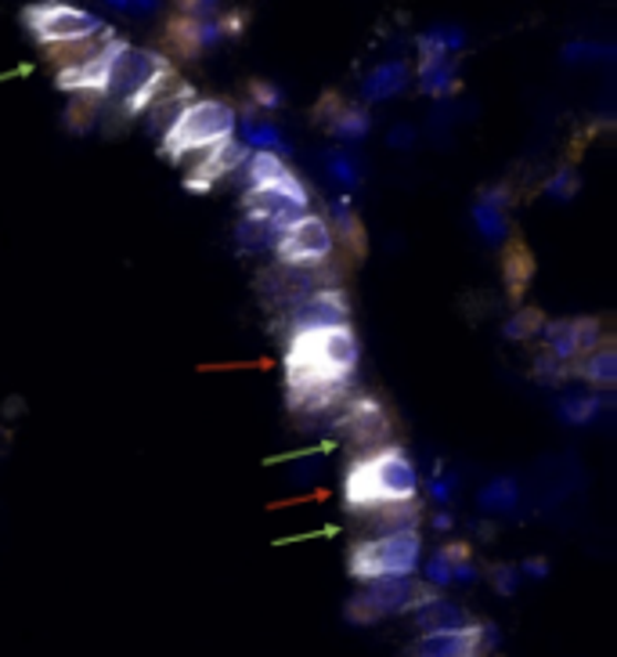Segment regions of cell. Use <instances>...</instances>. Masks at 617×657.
<instances>
[{
	"instance_id": "obj_38",
	"label": "cell",
	"mask_w": 617,
	"mask_h": 657,
	"mask_svg": "<svg viewBox=\"0 0 617 657\" xmlns=\"http://www.w3.org/2000/svg\"><path fill=\"white\" fill-rule=\"evenodd\" d=\"M245 11H221L217 15V22H213V36L217 40H231V36H239L242 30H245Z\"/></svg>"
},
{
	"instance_id": "obj_33",
	"label": "cell",
	"mask_w": 617,
	"mask_h": 657,
	"mask_svg": "<svg viewBox=\"0 0 617 657\" xmlns=\"http://www.w3.org/2000/svg\"><path fill=\"white\" fill-rule=\"evenodd\" d=\"M73 105H69V113H65V127H73V131H87L94 119H98V105L102 98H94V94H73Z\"/></svg>"
},
{
	"instance_id": "obj_4",
	"label": "cell",
	"mask_w": 617,
	"mask_h": 657,
	"mask_svg": "<svg viewBox=\"0 0 617 657\" xmlns=\"http://www.w3.org/2000/svg\"><path fill=\"white\" fill-rule=\"evenodd\" d=\"M422 564V531L419 528H397L383 531L358 542L347 556L351 578L376 582V578H416Z\"/></svg>"
},
{
	"instance_id": "obj_24",
	"label": "cell",
	"mask_w": 617,
	"mask_h": 657,
	"mask_svg": "<svg viewBox=\"0 0 617 657\" xmlns=\"http://www.w3.org/2000/svg\"><path fill=\"white\" fill-rule=\"evenodd\" d=\"M250 153H274V156H285V142H282V131L274 127L271 116H260L245 108L242 113V138H239Z\"/></svg>"
},
{
	"instance_id": "obj_18",
	"label": "cell",
	"mask_w": 617,
	"mask_h": 657,
	"mask_svg": "<svg viewBox=\"0 0 617 657\" xmlns=\"http://www.w3.org/2000/svg\"><path fill=\"white\" fill-rule=\"evenodd\" d=\"M411 618H416L419 636L422 633H451V628L473 625V614L466 611L462 604H456V599H448V596L433 599V604L419 607V611H411Z\"/></svg>"
},
{
	"instance_id": "obj_15",
	"label": "cell",
	"mask_w": 617,
	"mask_h": 657,
	"mask_svg": "<svg viewBox=\"0 0 617 657\" xmlns=\"http://www.w3.org/2000/svg\"><path fill=\"white\" fill-rule=\"evenodd\" d=\"M210 44H217L213 25H202L191 15H185V11H177L167 22V30H163V48L174 51L177 59H199Z\"/></svg>"
},
{
	"instance_id": "obj_13",
	"label": "cell",
	"mask_w": 617,
	"mask_h": 657,
	"mask_svg": "<svg viewBox=\"0 0 617 657\" xmlns=\"http://www.w3.org/2000/svg\"><path fill=\"white\" fill-rule=\"evenodd\" d=\"M123 48H127V44H123V40L116 36L113 44H108L102 54H94L91 62L76 65V70L54 73V84H59V91H69V94H94V98H105L108 76H113V65H116Z\"/></svg>"
},
{
	"instance_id": "obj_41",
	"label": "cell",
	"mask_w": 617,
	"mask_h": 657,
	"mask_svg": "<svg viewBox=\"0 0 617 657\" xmlns=\"http://www.w3.org/2000/svg\"><path fill=\"white\" fill-rule=\"evenodd\" d=\"M524 574H534V578H542V574H545V560H542V556H538V560H527Z\"/></svg>"
},
{
	"instance_id": "obj_35",
	"label": "cell",
	"mask_w": 617,
	"mask_h": 657,
	"mask_svg": "<svg viewBox=\"0 0 617 657\" xmlns=\"http://www.w3.org/2000/svg\"><path fill=\"white\" fill-rule=\"evenodd\" d=\"M328 174H333L336 185H343V188H354V185L362 181L358 159L347 156V153H333V156H328Z\"/></svg>"
},
{
	"instance_id": "obj_5",
	"label": "cell",
	"mask_w": 617,
	"mask_h": 657,
	"mask_svg": "<svg viewBox=\"0 0 617 657\" xmlns=\"http://www.w3.org/2000/svg\"><path fill=\"white\" fill-rule=\"evenodd\" d=\"M239 127V113L221 98H196L185 116L174 123V131L163 138V156L167 159H181L185 153H196V148H210L221 145L228 138H236Z\"/></svg>"
},
{
	"instance_id": "obj_34",
	"label": "cell",
	"mask_w": 617,
	"mask_h": 657,
	"mask_svg": "<svg viewBox=\"0 0 617 657\" xmlns=\"http://www.w3.org/2000/svg\"><path fill=\"white\" fill-rule=\"evenodd\" d=\"M236 239L245 253H253V250H271V242H274V231L264 228V225H257L250 221V217H242L239 228H236Z\"/></svg>"
},
{
	"instance_id": "obj_1",
	"label": "cell",
	"mask_w": 617,
	"mask_h": 657,
	"mask_svg": "<svg viewBox=\"0 0 617 657\" xmlns=\"http://www.w3.org/2000/svg\"><path fill=\"white\" fill-rule=\"evenodd\" d=\"M419 488H422V481H419L416 462H411L397 445H383L376 451H365V456L347 470L343 496H347L351 513H365V510H376V505L416 502Z\"/></svg>"
},
{
	"instance_id": "obj_21",
	"label": "cell",
	"mask_w": 617,
	"mask_h": 657,
	"mask_svg": "<svg viewBox=\"0 0 617 657\" xmlns=\"http://www.w3.org/2000/svg\"><path fill=\"white\" fill-rule=\"evenodd\" d=\"M473 221L477 231L484 236L488 242H499L505 239V231H510V210H505V191H484L477 202H473Z\"/></svg>"
},
{
	"instance_id": "obj_9",
	"label": "cell",
	"mask_w": 617,
	"mask_h": 657,
	"mask_svg": "<svg viewBox=\"0 0 617 657\" xmlns=\"http://www.w3.org/2000/svg\"><path fill=\"white\" fill-rule=\"evenodd\" d=\"M351 325V300L339 285H328L304 300H296L293 307L282 311V328L285 340L304 336V333H318V328H339Z\"/></svg>"
},
{
	"instance_id": "obj_3",
	"label": "cell",
	"mask_w": 617,
	"mask_h": 657,
	"mask_svg": "<svg viewBox=\"0 0 617 657\" xmlns=\"http://www.w3.org/2000/svg\"><path fill=\"white\" fill-rule=\"evenodd\" d=\"M358 333L351 325L293 336L290 351H285V379H290V387L347 383L354 368H358Z\"/></svg>"
},
{
	"instance_id": "obj_23",
	"label": "cell",
	"mask_w": 617,
	"mask_h": 657,
	"mask_svg": "<svg viewBox=\"0 0 617 657\" xmlns=\"http://www.w3.org/2000/svg\"><path fill=\"white\" fill-rule=\"evenodd\" d=\"M239 174L245 181V191L264 188V185H282V181H290V177H296L290 163H285V156H274V153H250V159H245V167Z\"/></svg>"
},
{
	"instance_id": "obj_26",
	"label": "cell",
	"mask_w": 617,
	"mask_h": 657,
	"mask_svg": "<svg viewBox=\"0 0 617 657\" xmlns=\"http://www.w3.org/2000/svg\"><path fill=\"white\" fill-rule=\"evenodd\" d=\"M328 228H333V242L347 246L351 257H365V250H368L365 228H362V217L354 213L351 207H336V213H333V221H328Z\"/></svg>"
},
{
	"instance_id": "obj_11",
	"label": "cell",
	"mask_w": 617,
	"mask_h": 657,
	"mask_svg": "<svg viewBox=\"0 0 617 657\" xmlns=\"http://www.w3.org/2000/svg\"><path fill=\"white\" fill-rule=\"evenodd\" d=\"M542 351L553 354V358L567 362L574 368V362L585 358L588 351H596L603 340V325L599 319H556L542 325Z\"/></svg>"
},
{
	"instance_id": "obj_32",
	"label": "cell",
	"mask_w": 617,
	"mask_h": 657,
	"mask_svg": "<svg viewBox=\"0 0 617 657\" xmlns=\"http://www.w3.org/2000/svg\"><path fill=\"white\" fill-rule=\"evenodd\" d=\"M531 376L538 379V383H545V387H560V383H567L574 376V368L567 362H560V358H553V354L542 351L538 358H534Z\"/></svg>"
},
{
	"instance_id": "obj_42",
	"label": "cell",
	"mask_w": 617,
	"mask_h": 657,
	"mask_svg": "<svg viewBox=\"0 0 617 657\" xmlns=\"http://www.w3.org/2000/svg\"><path fill=\"white\" fill-rule=\"evenodd\" d=\"M408 142H411V131H408V127H397V131H394V142H390V145L405 148Z\"/></svg>"
},
{
	"instance_id": "obj_12",
	"label": "cell",
	"mask_w": 617,
	"mask_h": 657,
	"mask_svg": "<svg viewBox=\"0 0 617 657\" xmlns=\"http://www.w3.org/2000/svg\"><path fill=\"white\" fill-rule=\"evenodd\" d=\"M245 159H250V148H245L239 138H228L221 145H213L210 153H206L196 167L185 170V188L202 196V191H210L224 181V177L239 174L245 167Z\"/></svg>"
},
{
	"instance_id": "obj_29",
	"label": "cell",
	"mask_w": 617,
	"mask_h": 657,
	"mask_svg": "<svg viewBox=\"0 0 617 657\" xmlns=\"http://www.w3.org/2000/svg\"><path fill=\"white\" fill-rule=\"evenodd\" d=\"M516 499H520V488H516V481H510V477H505V481H491V484H484V491H480V505L491 513L513 510Z\"/></svg>"
},
{
	"instance_id": "obj_7",
	"label": "cell",
	"mask_w": 617,
	"mask_h": 657,
	"mask_svg": "<svg viewBox=\"0 0 617 657\" xmlns=\"http://www.w3.org/2000/svg\"><path fill=\"white\" fill-rule=\"evenodd\" d=\"M311 213V196L300 177H290L282 185H264V188H250L242 191V217L271 228L274 236L296 225L300 217Z\"/></svg>"
},
{
	"instance_id": "obj_6",
	"label": "cell",
	"mask_w": 617,
	"mask_h": 657,
	"mask_svg": "<svg viewBox=\"0 0 617 657\" xmlns=\"http://www.w3.org/2000/svg\"><path fill=\"white\" fill-rule=\"evenodd\" d=\"M22 22H25V30L33 33L36 44H44V48L73 44V40H84L105 30L102 15H94V11L76 8V4H59V0L30 4L22 11Z\"/></svg>"
},
{
	"instance_id": "obj_16",
	"label": "cell",
	"mask_w": 617,
	"mask_h": 657,
	"mask_svg": "<svg viewBox=\"0 0 617 657\" xmlns=\"http://www.w3.org/2000/svg\"><path fill=\"white\" fill-rule=\"evenodd\" d=\"M502 279H505V293H510V300H513V304H520L524 293H527L531 279H534L531 246L520 236H510L502 242Z\"/></svg>"
},
{
	"instance_id": "obj_10",
	"label": "cell",
	"mask_w": 617,
	"mask_h": 657,
	"mask_svg": "<svg viewBox=\"0 0 617 657\" xmlns=\"http://www.w3.org/2000/svg\"><path fill=\"white\" fill-rule=\"evenodd\" d=\"M336 430L347 437L354 448L376 451L387 445V437H390V416L376 398L354 394V398H347L336 408Z\"/></svg>"
},
{
	"instance_id": "obj_14",
	"label": "cell",
	"mask_w": 617,
	"mask_h": 657,
	"mask_svg": "<svg viewBox=\"0 0 617 657\" xmlns=\"http://www.w3.org/2000/svg\"><path fill=\"white\" fill-rule=\"evenodd\" d=\"M484 650V625L473 622L451 633H422L408 657H480Z\"/></svg>"
},
{
	"instance_id": "obj_39",
	"label": "cell",
	"mask_w": 617,
	"mask_h": 657,
	"mask_svg": "<svg viewBox=\"0 0 617 657\" xmlns=\"http://www.w3.org/2000/svg\"><path fill=\"white\" fill-rule=\"evenodd\" d=\"M343 614H347L351 625H376V622H379V614L373 611V604H368V599H365L362 593L347 599V607H343Z\"/></svg>"
},
{
	"instance_id": "obj_2",
	"label": "cell",
	"mask_w": 617,
	"mask_h": 657,
	"mask_svg": "<svg viewBox=\"0 0 617 657\" xmlns=\"http://www.w3.org/2000/svg\"><path fill=\"white\" fill-rule=\"evenodd\" d=\"M181 84L185 80L174 73V65L163 59L159 51L123 48L116 65H113V76H108L102 102L108 108H116L123 119H134V116L148 113V105L159 102L163 94H170Z\"/></svg>"
},
{
	"instance_id": "obj_36",
	"label": "cell",
	"mask_w": 617,
	"mask_h": 657,
	"mask_svg": "<svg viewBox=\"0 0 617 657\" xmlns=\"http://www.w3.org/2000/svg\"><path fill=\"white\" fill-rule=\"evenodd\" d=\"M548 196H553V199H574V196H578V174H574V167H560L553 177H548Z\"/></svg>"
},
{
	"instance_id": "obj_19",
	"label": "cell",
	"mask_w": 617,
	"mask_h": 657,
	"mask_svg": "<svg viewBox=\"0 0 617 657\" xmlns=\"http://www.w3.org/2000/svg\"><path fill=\"white\" fill-rule=\"evenodd\" d=\"M113 40H116L113 25H105V30L94 33V36L73 40V44H59V48H44V51H48V62L54 65V73H62V70H76V65L91 62L94 54H102Z\"/></svg>"
},
{
	"instance_id": "obj_28",
	"label": "cell",
	"mask_w": 617,
	"mask_h": 657,
	"mask_svg": "<svg viewBox=\"0 0 617 657\" xmlns=\"http://www.w3.org/2000/svg\"><path fill=\"white\" fill-rule=\"evenodd\" d=\"M548 319L538 311V307H520V311H513V319L505 322L502 328H505V336L510 340H516V344H524V340H534L542 333V325H545Z\"/></svg>"
},
{
	"instance_id": "obj_17",
	"label": "cell",
	"mask_w": 617,
	"mask_h": 657,
	"mask_svg": "<svg viewBox=\"0 0 617 657\" xmlns=\"http://www.w3.org/2000/svg\"><path fill=\"white\" fill-rule=\"evenodd\" d=\"M411 582L416 578H376V582H365L362 596L373 604V611L383 622V618H394V614H408Z\"/></svg>"
},
{
	"instance_id": "obj_30",
	"label": "cell",
	"mask_w": 617,
	"mask_h": 657,
	"mask_svg": "<svg viewBox=\"0 0 617 657\" xmlns=\"http://www.w3.org/2000/svg\"><path fill=\"white\" fill-rule=\"evenodd\" d=\"M245 98H250V113H260V116H271L274 108L282 105V94H279V87L274 84H268V80H250L245 84Z\"/></svg>"
},
{
	"instance_id": "obj_20",
	"label": "cell",
	"mask_w": 617,
	"mask_h": 657,
	"mask_svg": "<svg viewBox=\"0 0 617 657\" xmlns=\"http://www.w3.org/2000/svg\"><path fill=\"white\" fill-rule=\"evenodd\" d=\"M196 102V91H191L188 84L181 87H174L170 94H163L159 102L148 105V131H153V138H167V134L174 131V123L185 116V108Z\"/></svg>"
},
{
	"instance_id": "obj_31",
	"label": "cell",
	"mask_w": 617,
	"mask_h": 657,
	"mask_svg": "<svg viewBox=\"0 0 617 657\" xmlns=\"http://www.w3.org/2000/svg\"><path fill=\"white\" fill-rule=\"evenodd\" d=\"M603 405H607L603 398H588V394H571V398L560 405V416H564L567 423H578V427H582V423H593L603 413Z\"/></svg>"
},
{
	"instance_id": "obj_22",
	"label": "cell",
	"mask_w": 617,
	"mask_h": 657,
	"mask_svg": "<svg viewBox=\"0 0 617 657\" xmlns=\"http://www.w3.org/2000/svg\"><path fill=\"white\" fill-rule=\"evenodd\" d=\"M574 376H582L585 383H593L599 390H610L617 383V351L610 340H603L596 351H588L585 358L574 362Z\"/></svg>"
},
{
	"instance_id": "obj_25",
	"label": "cell",
	"mask_w": 617,
	"mask_h": 657,
	"mask_svg": "<svg viewBox=\"0 0 617 657\" xmlns=\"http://www.w3.org/2000/svg\"><path fill=\"white\" fill-rule=\"evenodd\" d=\"M408 76H411V70H408L405 62H383V65H376V70L365 76V102H383V98H394V94H401L408 87Z\"/></svg>"
},
{
	"instance_id": "obj_27",
	"label": "cell",
	"mask_w": 617,
	"mask_h": 657,
	"mask_svg": "<svg viewBox=\"0 0 617 657\" xmlns=\"http://www.w3.org/2000/svg\"><path fill=\"white\" fill-rule=\"evenodd\" d=\"M368 127H373V116H368V105H358V102H351L343 113L333 119V131L336 138H343V142H362L365 134H368Z\"/></svg>"
},
{
	"instance_id": "obj_40",
	"label": "cell",
	"mask_w": 617,
	"mask_h": 657,
	"mask_svg": "<svg viewBox=\"0 0 617 657\" xmlns=\"http://www.w3.org/2000/svg\"><path fill=\"white\" fill-rule=\"evenodd\" d=\"M491 582H495V588H499L502 596H513L516 593V582H520V571L513 564H502V567L491 571Z\"/></svg>"
},
{
	"instance_id": "obj_37",
	"label": "cell",
	"mask_w": 617,
	"mask_h": 657,
	"mask_svg": "<svg viewBox=\"0 0 617 657\" xmlns=\"http://www.w3.org/2000/svg\"><path fill=\"white\" fill-rule=\"evenodd\" d=\"M351 102L343 98L339 91H328V94H322L318 98V105H314V123H322V127H333V119L347 108Z\"/></svg>"
},
{
	"instance_id": "obj_8",
	"label": "cell",
	"mask_w": 617,
	"mask_h": 657,
	"mask_svg": "<svg viewBox=\"0 0 617 657\" xmlns=\"http://www.w3.org/2000/svg\"><path fill=\"white\" fill-rule=\"evenodd\" d=\"M274 260L285 268H318L328 264V257H333L336 242H333V228H328L325 217L318 213H307L300 217L296 225H290L285 231H279L271 242Z\"/></svg>"
}]
</instances>
